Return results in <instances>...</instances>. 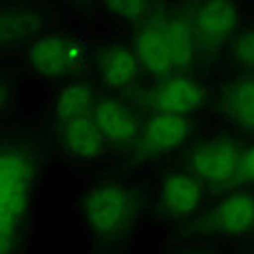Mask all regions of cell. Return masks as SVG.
<instances>
[{
  "mask_svg": "<svg viewBox=\"0 0 254 254\" xmlns=\"http://www.w3.org/2000/svg\"><path fill=\"white\" fill-rule=\"evenodd\" d=\"M35 185V154L9 143L0 154V254H18Z\"/></svg>",
  "mask_w": 254,
  "mask_h": 254,
  "instance_id": "6da1fadb",
  "label": "cell"
},
{
  "mask_svg": "<svg viewBox=\"0 0 254 254\" xmlns=\"http://www.w3.org/2000/svg\"><path fill=\"white\" fill-rule=\"evenodd\" d=\"M135 48L141 70L167 78L191 63L195 55V35L191 22L183 18H154L139 26Z\"/></svg>",
  "mask_w": 254,
  "mask_h": 254,
  "instance_id": "7a4b0ae2",
  "label": "cell"
},
{
  "mask_svg": "<svg viewBox=\"0 0 254 254\" xmlns=\"http://www.w3.org/2000/svg\"><path fill=\"white\" fill-rule=\"evenodd\" d=\"M83 219L96 239H120L135 224V198L120 185H96L83 195Z\"/></svg>",
  "mask_w": 254,
  "mask_h": 254,
  "instance_id": "3957f363",
  "label": "cell"
},
{
  "mask_svg": "<svg viewBox=\"0 0 254 254\" xmlns=\"http://www.w3.org/2000/svg\"><path fill=\"white\" fill-rule=\"evenodd\" d=\"M244 150L233 139H206L189 152V172L200 183L228 187L244 181L241 176Z\"/></svg>",
  "mask_w": 254,
  "mask_h": 254,
  "instance_id": "277c9868",
  "label": "cell"
},
{
  "mask_svg": "<svg viewBox=\"0 0 254 254\" xmlns=\"http://www.w3.org/2000/svg\"><path fill=\"white\" fill-rule=\"evenodd\" d=\"M83 59V50L76 39L65 35L37 37L28 46V65L42 76H63L76 70Z\"/></svg>",
  "mask_w": 254,
  "mask_h": 254,
  "instance_id": "5b68a950",
  "label": "cell"
},
{
  "mask_svg": "<svg viewBox=\"0 0 254 254\" xmlns=\"http://www.w3.org/2000/svg\"><path fill=\"white\" fill-rule=\"evenodd\" d=\"M237 24V7L230 2H204L195 11L191 22L195 46L202 53H217L230 39Z\"/></svg>",
  "mask_w": 254,
  "mask_h": 254,
  "instance_id": "8992f818",
  "label": "cell"
},
{
  "mask_svg": "<svg viewBox=\"0 0 254 254\" xmlns=\"http://www.w3.org/2000/svg\"><path fill=\"white\" fill-rule=\"evenodd\" d=\"M148 102L152 113L187 115L204 102V87L187 76L174 74L161 78V83L150 91Z\"/></svg>",
  "mask_w": 254,
  "mask_h": 254,
  "instance_id": "52a82bcc",
  "label": "cell"
},
{
  "mask_svg": "<svg viewBox=\"0 0 254 254\" xmlns=\"http://www.w3.org/2000/svg\"><path fill=\"white\" fill-rule=\"evenodd\" d=\"M94 120L100 128L102 137L111 146H128L139 141L141 124L130 107L115 100H100L96 102Z\"/></svg>",
  "mask_w": 254,
  "mask_h": 254,
  "instance_id": "ba28073f",
  "label": "cell"
},
{
  "mask_svg": "<svg viewBox=\"0 0 254 254\" xmlns=\"http://www.w3.org/2000/svg\"><path fill=\"white\" fill-rule=\"evenodd\" d=\"M189 135L187 115L172 113H152L141 124L139 150L146 154H163L174 150Z\"/></svg>",
  "mask_w": 254,
  "mask_h": 254,
  "instance_id": "9c48e42d",
  "label": "cell"
},
{
  "mask_svg": "<svg viewBox=\"0 0 254 254\" xmlns=\"http://www.w3.org/2000/svg\"><path fill=\"white\" fill-rule=\"evenodd\" d=\"M98 76L109 89H126L139 78L141 63L135 48L126 44H111L98 57Z\"/></svg>",
  "mask_w": 254,
  "mask_h": 254,
  "instance_id": "30bf717a",
  "label": "cell"
},
{
  "mask_svg": "<svg viewBox=\"0 0 254 254\" xmlns=\"http://www.w3.org/2000/svg\"><path fill=\"white\" fill-rule=\"evenodd\" d=\"M209 226L224 235H244L254 226V195L230 191L209 213Z\"/></svg>",
  "mask_w": 254,
  "mask_h": 254,
  "instance_id": "8fae6325",
  "label": "cell"
},
{
  "mask_svg": "<svg viewBox=\"0 0 254 254\" xmlns=\"http://www.w3.org/2000/svg\"><path fill=\"white\" fill-rule=\"evenodd\" d=\"M202 198V185L193 174H172L161 187V211L165 215L183 219L198 209Z\"/></svg>",
  "mask_w": 254,
  "mask_h": 254,
  "instance_id": "7c38bea8",
  "label": "cell"
},
{
  "mask_svg": "<svg viewBox=\"0 0 254 254\" xmlns=\"http://www.w3.org/2000/svg\"><path fill=\"white\" fill-rule=\"evenodd\" d=\"M61 139L63 146H65V152L78 161L100 157V152L107 146L94 115L61 124Z\"/></svg>",
  "mask_w": 254,
  "mask_h": 254,
  "instance_id": "4fadbf2b",
  "label": "cell"
},
{
  "mask_svg": "<svg viewBox=\"0 0 254 254\" xmlns=\"http://www.w3.org/2000/svg\"><path fill=\"white\" fill-rule=\"evenodd\" d=\"M222 107L230 124L244 132H254V78L233 80L224 89Z\"/></svg>",
  "mask_w": 254,
  "mask_h": 254,
  "instance_id": "5bb4252c",
  "label": "cell"
},
{
  "mask_svg": "<svg viewBox=\"0 0 254 254\" xmlns=\"http://www.w3.org/2000/svg\"><path fill=\"white\" fill-rule=\"evenodd\" d=\"M96 109L94 96L85 85H70L65 87L57 98L55 105V115L59 118L61 124L65 122H74L80 118H91Z\"/></svg>",
  "mask_w": 254,
  "mask_h": 254,
  "instance_id": "9a60e30c",
  "label": "cell"
},
{
  "mask_svg": "<svg viewBox=\"0 0 254 254\" xmlns=\"http://www.w3.org/2000/svg\"><path fill=\"white\" fill-rule=\"evenodd\" d=\"M233 61L248 78H254V28H244L235 35Z\"/></svg>",
  "mask_w": 254,
  "mask_h": 254,
  "instance_id": "2e32d148",
  "label": "cell"
},
{
  "mask_svg": "<svg viewBox=\"0 0 254 254\" xmlns=\"http://www.w3.org/2000/svg\"><path fill=\"white\" fill-rule=\"evenodd\" d=\"M33 33V15H2V44H13Z\"/></svg>",
  "mask_w": 254,
  "mask_h": 254,
  "instance_id": "e0dca14e",
  "label": "cell"
},
{
  "mask_svg": "<svg viewBox=\"0 0 254 254\" xmlns=\"http://www.w3.org/2000/svg\"><path fill=\"white\" fill-rule=\"evenodd\" d=\"M109 9H113L120 18H128V20H137L146 13V4L143 2H111Z\"/></svg>",
  "mask_w": 254,
  "mask_h": 254,
  "instance_id": "ac0fdd59",
  "label": "cell"
},
{
  "mask_svg": "<svg viewBox=\"0 0 254 254\" xmlns=\"http://www.w3.org/2000/svg\"><path fill=\"white\" fill-rule=\"evenodd\" d=\"M241 176L244 181H254V143L244 150V159H241Z\"/></svg>",
  "mask_w": 254,
  "mask_h": 254,
  "instance_id": "d6986e66",
  "label": "cell"
},
{
  "mask_svg": "<svg viewBox=\"0 0 254 254\" xmlns=\"http://www.w3.org/2000/svg\"><path fill=\"white\" fill-rule=\"evenodd\" d=\"M178 254H209V252H202V250H185V252H178Z\"/></svg>",
  "mask_w": 254,
  "mask_h": 254,
  "instance_id": "ffe728a7",
  "label": "cell"
}]
</instances>
